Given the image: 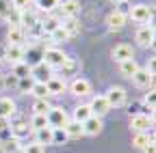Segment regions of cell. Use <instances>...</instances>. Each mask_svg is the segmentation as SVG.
Returning <instances> with one entry per match:
<instances>
[{"mask_svg":"<svg viewBox=\"0 0 156 153\" xmlns=\"http://www.w3.org/2000/svg\"><path fill=\"white\" fill-rule=\"evenodd\" d=\"M41 61H44L50 69H61V67L65 65V61H67V56H65L63 50H58V48H48V50L44 52V56H41Z\"/></svg>","mask_w":156,"mask_h":153,"instance_id":"cell-1","label":"cell"},{"mask_svg":"<svg viewBox=\"0 0 156 153\" xmlns=\"http://www.w3.org/2000/svg\"><path fill=\"white\" fill-rule=\"evenodd\" d=\"M128 17H130V20H134L136 24L147 26V24L152 22V17H154V11H152V7H147V5H134V7H130V11H128Z\"/></svg>","mask_w":156,"mask_h":153,"instance_id":"cell-2","label":"cell"},{"mask_svg":"<svg viewBox=\"0 0 156 153\" xmlns=\"http://www.w3.org/2000/svg\"><path fill=\"white\" fill-rule=\"evenodd\" d=\"M104 97H106V101H108L111 108H119V106L126 104V97H128V95H126V91H124L122 86H111V88L106 91Z\"/></svg>","mask_w":156,"mask_h":153,"instance_id":"cell-3","label":"cell"},{"mask_svg":"<svg viewBox=\"0 0 156 153\" xmlns=\"http://www.w3.org/2000/svg\"><path fill=\"white\" fill-rule=\"evenodd\" d=\"M46 117H48V127H52V129H56V127H65V123L69 121L63 108H50Z\"/></svg>","mask_w":156,"mask_h":153,"instance_id":"cell-4","label":"cell"},{"mask_svg":"<svg viewBox=\"0 0 156 153\" xmlns=\"http://www.w3.org/2000/svg\"><path fill=\"white\" fill-rule=\"evenodd\" d=\"M111 56H113V61H115V63H124V61L134 58V50H132V45H128V43H119V45H115V48H113Z\"/></svg>","mask_w":156,"mask_h":153,"instance_id":"cell-5","label":"cell"},{"mask_svg":"<svg viewBox=\"0 0 156 153\" xmlns=\"http://www.w3.org/2000/svg\"><path fill=\"white\" fill-rule=\"evenodd\" d=\"M89 108H91V114H95V117H104L106 112H111V106H108L104 95H95L89 101Z\"/></svg>","mask_w":156,"mask_h":153,"instance_id":"cell-6","label":"cell"},{"mask_svg":"<svg viewBox=\"0 0 156 153\" xmlns=\"http://www.w3.org/2000/svg\"><path fill=\"white\" fill-rule=\"evenodd\" d=\"M102 117H95V114H91V117L83 123V134H87V136H98V134L102 131Z\"/></svg>","mask_w":156,"mask_h":153,"instance_id":"cell-7","label":"cell"},{"mask_svg":"<svg viewBox=\"0 0 156 153\" xmlns=\"http://www.w3.org/2000/svg\"><path fill=\"white\" fill-rule=\"evenodd\" d=\"M126 20H128L126 13H122V11H111V13L106 15V26H108L111 30H122V28L126 26Z\"/></svg>","mask_w":156,"mask_h":153,"instance_id":"cell-8","label":"cell"},{"mask_svg":"<svg viewBox=\"0 0 156 153\" xmlns=\"http://www.w3.org/2000/svg\"><path fill=\"white\" fill-rule=\"evenodd\" d=\"M154 28L152 26H141L139 30H136V35H134V39H136V43H139L141 48H147V45H152L154 43Z\"/></svg>","mask_w":156,"mask_h":153,"instance_id":"cell-9","label":"cell"},{"mask_svg":"<svg viewBox=\"0 0 156 153\" xmlns=\"http://www.w3.org/2000/svg\"><path fill=\"white\" fill-rule=\"evenodd\" d=\"M50 67L41 61V63H37L35 67H30V75H33V80L35 82H48L50 78H52V75H50Z\"/></svg>","mask_w":156,"mask_h":153,"instance_id":"cell-10","label":"cell"},{"mask_svg":"<svg viewBox=\"0 0 156 153\" xmlns=\"http://www.w3.org/2000/svg\"><path fill=\"white\" fill-rule=\"evenodd\" d=\"M69 91H72V95H76V97H85V95L91 93V82L85 80V78H76L69 84Z\"/></svg>","mask_w":156,"mask_h":153,"instance_id":"cell-11","label":"cell"},{"mask_svg":"<svg viewBox=\"0 0 156 153\" xmlns=\"http://www.w3.org/2000/svg\"><path fill=\"white\" fill-rule=\"evenodd\" d=\"M24 56H26L24 45H7V54H5V58H7L11 65L22 63V61H24Z\"/></svg>","mask_w":156,"mask_h":153,"instance_id":"cell-12","label":"cell"},{"mask_svg":"<svg viewBox=\"0 0 156 153\" xmlns=\"http://www.w3.org/2000/svg\"><path fill=\"white\" fill-rule=\"evenodd\" d=\"M152 123H150V117L147 114H132V119H130V129L134 131V134H139V131H147V127H150Z\"/></svg>","mask_w":156,"mask_h":153,"instance_id":"cell-13","label":"cell"},{"mask_svg":"<svg viewBox=\"0 0 156 153\" xmlns=\"http://www.w3.org/2000/svg\"><path fill=\"white\" fill-rule=\"evenodd\" d=\"M46 88H48V95H63L67 84H65V78H58V75H52V78L46 82Z\"/></svg>","mask_w":156,"mask_h":153,"instance_id":"cell-14","label":"cell"},{"mask_svg":"<svg viewBox=\"0 0 156 153\" xmlns=\"http://www.w3.org/2000/svg\"><path fill=\"white\" fill-rule=\"evenodd\" d=\"M132 82L139 86V88H147V86H152V73L147 71V69H136V73L132 75Z\"/></svg>","mask_w":156,"mask_h":153,"instance_id":"cell-15","label":"cell"},{"mask_svg":"<svg viewBox=\"0 0 156 153\" xmlns=\"http://www.w3.org/2000/svg\"><path fill=\"white\" fill-rule=\"evenodd\" d=\"M58 7H61L63 17H76L80 13V2H78V0H63Z\"/></svg>","mask_w":156,"mask_h":153,"instance_id":"cell-16","label":"cell"},{"mask_svg":"<svg viewBox=\"0 0 156 153\" xmlns=\"http://www.w3.org/2000/svg\"><path fill=\"white\" fill-rule=\"evenodd\" d=\"M7 41H9V45H22V41H24V28L22 26H9Z\"/></svg>","mask_w":156,"mask_h":153,"instance_id":"cell-17","label":"cell"},{"mask_svg":"<svg viewBox=\"0 0 156 153\" xmlns=\"http://www.w3.org/2000/svg\"><path fill=\"white\" fill-rule=\"evenodd\" d=\"M15 114V101L11 97H0V119H11Z\"/></svg>","mask_w":156,"mask_h":153,"instance_id":"cell-18","label":"cell"},{"mask_svg":"<svg viewBox=\"0 0 156 153\" xmlns=\"http://www.w3.org/2000/svg\"><path fill=\"white\" fill-rule=\"evenodd\" d=\"M20 26H22V28H35V26H39L37 15L33 11H28V9L20 11Z\"/></svg>","mask_w":156,"mask_h":153,"instance_id":"cell-19","label":"cell"},{"mask_svg":"<svg viewBox=\"0 0 156 153\" xmlns=\"http://www.w3.org/2000/svg\"><path fill=\"white\" fill-rule=\"evenodd\" d=\"M65 134H67V138H80V136H85L83 134V123H78V121H67L65 123Z\"/></svg>","mask_w":156,"mask_h":153,"instance_id":"cell-20","label":"cell"},{"mask_svg":"<svg viewBox=\"0 0 156 153\" xmlns=\"http://www.w3.org/2000/svg\"><path fill=\"white\" fill-rule=\"evenodd\" d=\"M61 28H63L69 37H74L76 32H80V24H78L76 17H63V20H61Z\"/></svg>","mask_w":156,"mask_h":153,"instance_id":"cell-21","label":"cell"},{"mask_svg":"<svg viewBox=\"0 0 156 153\" xmlns=\"http://www.w3.org/2000/svg\"><path fill=\"white\" fill-rule=\"evenodd\" d=\"M35 142H39L41 147H48V145H52V127L37 129V131H35Z\"/></svg>","mask_w":156,"mask_h":153,"instance_id":"cell-22","label":"cell"},{"mask_svg":"<svg viewBox=\"0 0 156 153\" xmlns=\"http://www.w3.org/2000/svg\"><path fill=\"white\" fill-rule=\"evenodd\" d=\"M89 117H91V108H89V104H80V106L74 108V121L85 123Z\"/></svg>","mask_w":156,"mask_h":153,"instance_id":"cell-23","label":"cell"},{"mask_svg":"<svg viewBox=\"0 0 156 153\" xmlns=\"http://www.w3.org/2000/svg\"><path fill=\"white\" fill-rule=\"evenodd\" d=\"M136 69H139V65H136V61H134V58L119 63V71H122V75H126V78H132V75L136 73Z\"/></svg>","mask_w":156,"mask_h":153,"instance_id":"cell-24","label":"cell"},{"mask_svg":"<svg viewBox=\"0 0 156 153\" xmlns=\"http://www.w3.org/2000/svg\"><path fill=\"white\" fill-rule=\"evenodd\" d=\"M39 26H41L44 35H52L58 26H61V20H56V17H48V20H46V22H41Z\"/></svg>","mask_w":156,"mask_h":153,"instance_id":"cell-25","label":"cell"},{"mask_svg":"<svg viewBox=\"0 0 156 153\" xmlns=\"http://www.w3.org/2000/svg\"><path fill=\"white\" fill-rule=\"evenodd\" d=\"M30 95H35V99H48V88L46 82H35L30 88Z\"/></svg>","mask_w":156,"mask_h":153,"instance_id":"cell-26","label":"cell"},{"mask_svg":"<svg viewBox=\"0 0 156 153\" xmlns=\"http://www.w3.org/2000/svg\"><path fill=\"white\" fill-rule=\"evenodd\" d=\"M30 127H33V131L48 127V117H46V114H33V119H30Z\"/></svg>","mask_w":156,"mask_h":153,"instance_id":"cell-27","label":"cell"},{"mask_svg":"<svg viewBox=\"0 0 156 153\" xmlns=\"http://www.w3.org/2000/svg\"><path fill=\"white\" fill-rule=\"evenodd\" d=\"M147 142H150V134L147 131H139V134H134V138H132V147L134 149H143Z\"/></svg>","mask_w":156,"mask_h":153,"instance_id":"cell-28","label":"cell"},{"mask_svg":"<svg viewBox=\"0 0 156 153\" xmlns=\"http://www.w3.org/2000/svg\"><path fill=\"white\" fill-rule=\"evenodd\" d=\"M13 75L20 80V78H28L30 75V67L22 61V63H17V65H13Z\"/></svg>","mask_w":156,"mask_h":153,"instance_id":"cell-29","label":"cell"},{"mask_svg":"<svg viewBox=\"0 0 156 153\" xmlns=\"http://www.w3.org/2000/svg\"><path fill=\"white\" fill-rule=\"evenodd\" d=\"M33 84H35L33 75H28V78H20V80H17V91L22 93V95H26V93H30Z\"/></svg>","mask_w":156,"mask_h":153,"instance_id":"cell-30","label":"cell"},{"mask_svg":"<svg viewBox=\"0 0 156 153\" xmlns=\"http://www.w3.org/2000/svg\"><path fill=\"white\" fill-rule=\"evenodd\" d=\"M69 138H67V134H65V129L63 127H56V129H52V145H65Z\"/></svg>","mask_w":156,"mask_h":153,"instance_id":"cell-31","label":"cell"},{"mask_svg":"<svg viewBox=\"0 0 156 153\" xmlns=\"http://www.w3.org/2000/svg\"><path fill=\"white\" fill-rule=\"evenodd\" d=\"M52 106H50V101L48 99H35V104H33V110H35V114H48V110H50Z\"/></svg>","mask_w":156,"mask_h":153,"instance_id":"cell-32","label":"cell"},{"mask_svg":"<svg viewBox=\"0 0 156 153\" xmlns=\"http://www.w3.org/2000/svg\"><path fill=\"white\" fill-rule=\"evenodd\" d=\"M35 5H37V9L39 11H52L54 7H58V0H35Z\"/></svg>","mask_w":156,"mask_h":153,"instance_id":"cell-33","label":"cell"},{"mask_svg":"<svg viewBox=\"0 0 156 153\" xmlns=\"http://www.w3.org/2000/svg\"><path fill=\"white\" fill-rule=\"evenodd\" d=\"M2 153H15L20 147H17V138H7V140H2Z\"/></svg>","mask_w":156,"mask_h":153,"instance_id":"cell-34","label":"cell"},{"mask_svg":"<svg viewBox=\"0 0 156 153\" xmlns=\"http://www.w3.org/2000/svg\"><path fill=\"white\" fill-rule=\"evenodd\" d=\"M52 39H54L56 43H61V41H67V39H69V35H67V32H65L61 26H58V28L52 32Z\"/></svg>","mask_w":156,"mask_h":153,"instance_id":"cell-35","label":"cell"},{"mask_svg":"<svg viewBox=\"0 0 156 153\" xmlns=\"http://www.w3.org/2000/svg\"><path fill=\"white\" fill-rule=\"evenodd\" d=\"M24 153H44V147L39 142H30V145L24 147Z\"/></svg>","mask_w":156,"mask_h":153,"instance_id":"cell-36","label":"cell"},{"mask_svg":"<svg viewBox=\"0 0 156 153\" xmlns=\"http://www.w3.org/2000/svg\"><path fill=\"white\" fill-rule=\"evenodd\" d=\"M28 5H30V0H11V7H13V9H17V11L28 9Z\"/></svg>","mask_w":156,"mask_h":153,"instance_id":"cell-37","label":"cell"},{"mask_svg":"<svg viewBox=\"0 0 156 153\" xmlns=\"http://www.w3.org/2000/svg\"><path fill=\"white\" fill-rule=\"evenodd\" d=\"M61 69H63V73H72V71H76V61L67 56V61H65V65H63Z\"/></svg>","mask_w":156,"mask_h":153,"instance_id":"cell-38","label":"cell"},{"mask_svg":"<svg viewBox=\"0 0 156 153\" xmlns=\"http://www.w3.org/2000/svg\"><path fill=\"white\" fill-rule=\"evenodd\" d=\"M145 104H147L150 108H156V88H152V91L145 95Z\"/></svg>","mask_w":156,"mask_h":153,"instance_id":"cell-39","label":"cell"},{"mask_svg":"<svg viewBox=\"0 0 156 153\" xmlns=\"http://www.w3.org/2000/svg\"><path fill=\"white\" fill-rule=\"evenodd\" d=\"M13 131H15V136H22V134H26V131H28V127H26L22 121H20V123H15V125H13Z\"/></svg>","mask_w":156,"mask_h":153,"instance_id":"cell-40","label":"cell"},{"mask_svg":"<svg viewBox=\"0 0 156 153\" xmlns=\"http://www.w3.org/2000/svg\"><path fill=\"white\" fill-rule=\"evenodd\" d=\"M145 69H147L152 75H156V56H152V58L147 61V67H145Z\"/></svg>","mask_w":156,"mask_h":153,"instance_id":"cell-41","label":"cell"},{"mask_svg":"<svg viewBox=\"0 0 156 153\" xmlns=\"http://www.w3.org/2000/svg\"><path fill=\"white\" fill-rule=\"evenodd\" d=\"M11 9V0H0V15H5Z\"/></svg>","mask_w":156,"mask_h":153,"instance_id":"cell-42","label":"cell"},{"mask_svg":"<svg viewBox=\"0 0 156 153\" xmlns=\"http://www.w3.org/2000/svg\"><path fill=\"white\" fill-rule=\"evenodd\" d=\"M141 151H143V153H156V142H152V140H150Z\"/></svg>","mask_w":156,"mask_h":153,"instance_id":"cell-43","label":"cell"},{"mask_svg":"<svg viewBox=\"0 0 156 153\" xmlns=\"http://www.w3.org/2000/svg\"><path fill=\"white\" fill-rule=\"evenodd\" d=\"M150 123L156 125V108H152V112H150Z\"/></svg>","mask_w":156,"mask_h":153,"instance_id":"cell-44","label":"cell"},{"mask_svg":"<svg viewBox=\"0 0 156 153\" xmlns=\"http://www.w3.org/2000/svg\"><path fill=\"white\" fill-rule=\"evenodd\" d=\"M5 86H7V78H5V75H0V91H5Z\"/></svg>","mask_w":156,"mask_h":153,"instance_id":"cell-45","label":"cell"},{"mask_svg":"<svg viewBox=\"0 0 156 153\" xmlns=\"http://www.w3.org/2000/svg\"><path fill=\"white\" fill-rule=\"evenodd\" d=\"M150 140H152V142H156V127H154V131L150 134Z\"/></svg>","mask_w":156,"mask_h":153,"instance_id":"cell-46","label":"cell"},{"mask_svg":"<svg viewBox=\"0 0 156 153\" xmlns=\"http://www.w3.org/2000/svg\"><path fill=\"white\" fill-rule=\"evenodd\" d=\"M152 86L156 88V75H152Z\"/></svg>","mask_w":156,"mask_h":153,"instance_id":"cell-47","label":"cell"},{"mask_svg":"<svg viewBox=\"0 0 156 153\" xmlns=\"http://www.w3.org/2000/svg\"><path fill=\"white\" fill-rule=\"evenodd\" d=\"M117 2H124V0H117Z\"/></svg>","mask_w":156,"mask_h":153,"instance_id":"cell-48","label":"cell"}]
</instances>
